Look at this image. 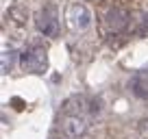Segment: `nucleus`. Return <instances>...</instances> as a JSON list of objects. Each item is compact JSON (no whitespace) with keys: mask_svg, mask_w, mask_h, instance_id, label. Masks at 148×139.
Wrapping results in <instances>:
<instances>
[{"mask_svg":"<svg viewBox=\"0 0 148 139\" xmlns=\"http://www.w3.org/2000/svg\"><path fill=\"white\" fill-rule=\"evenodd\" d=\"M65 24L70 31L81 33L92 26V11L85 2H70L65 9Z\"/></svg>","mask_w":148,"mask_h":139,"instance_id":"nucleus-1","label":"nucleus"},{"mask_svg":"<svg viewBox=\"0 0 148 139\" xmlns=\"http://www.w3.org/2000/svg\"><path fill=\"white\" fill-rule=\"evenodd\" d=\"M20 65L28 74H44L48 70V55L42 46H31L20 55Z\"/></svg>","mask_w":148,"mask_h":139,"instance_id":"nucleus-2","label":"nucleus"},{"mask_svg":"<svg viewBox=\"0 0 148 139\" xmlns=\"http://www.w3.org/2000/svg\"><path fill=\"white\" fill-rule=\"evenodd\" d=\"M35 26L44 37H57V33H59V13H57V7L52 2H48L39 9V13L35 15Z\"/></svg>","mask_w":148,"mask_h":139,"instance_id":"nucleus-3","label":"nucleus"},{"mask_svg":"<svg viewBox=\"0 0 148 139\" xmlns=\"http://www.w3.org/2000/svg\"><path fill=\"white\" fill-rule=\"evenodd\" d=\"M87 128H89L87 120L81 117V115H65L63 120H61V133H63L68 139L83 137V135L87 133Z\"/></svg>","mask_w":148,"mask_h":139,"instance_id":"nucleus-4","label":"nucleus"},{"mask_svg":"<svg viewBox=\"0 0 148 139\" xmlns=\"http://www.w3.org/2000/svg\"><path fill=\"white\" fill-rule=\"evenodd\" d=\"M105 26L109 28L111 33H120L129 26V11L120 9V7H113V9L107 11L105 15Z\"/></svg>","mask_w":148,"mask_h":139,"instance_id":"nucleus-5","label":"nucleus"},{"mask_svg":"<svg viewBox=\"0 0 148 139\" xmlns=\"http://www.w3.org/2000/svg\"><path fill=\"white\" fill-rule=\"evenodd\" d=\"M129 87H131V91H133L137 98L148 100V72H139V74H135L133 78L129 80Z\"/></svg>","mask_w":148,"mask_h":139,"instance_id":"nucleus-6","label":"nucleus"},{"mask_svg":"<svg viewBox=\"0 0 148 139\" xmlns=\"http://www.w3.org/2000/svg\"><path fill=\"white\" fill-rule=\"evenodd\" d=\"M18 50H5L2 52V63H0V67H2V74H9L11 70H13V65H15V59H18Z\"/></svg>","mask_w":148,"mask_h":139,"instance_id":"nucleus-7","label":"nucleus"},{"mask_svg":"<svg viewBox=\"0 0 148 139\" xmlns=\"http://www.w3.org/2000/svg\"><path fill=\"white\" fill-rule=\"evenodd\" d=\"M137 133L148 139V117H142V120L137 122Z\"/></svg>","mask_w":148,"mask_h":139,"instance_id":"nucleus-8","label":"nucleus"},{"mask_svg":"<svg viewBox=\"0 0 148 139\" xmlns=\"http://www.w3.org/2000/svg\"><path fill=\"white\" fill-rule=\"evenodd\" d=\"M92 2H98V5H102V2H107V0H92Z\"/></svg>","mask_w":148,"mask_h":139,"instance_id":"nucleus-9","label":"nucleus"}]
</instances>
